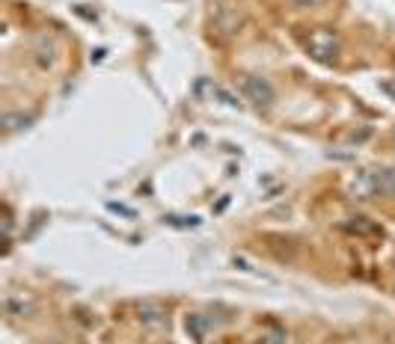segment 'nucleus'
<instances>
[{"label":"nucleus","mask_w":395,"mask_h":344,"mask_svg":"<svg viewBox=\"0 0 395 344\" xmlns=\"http://www.w3.org/2000/svg\"><path fill=\"white\" fill-rule=\"evenodd\" d=\"M140 317L152 326H167V312L161 306H155V303H146V306H140Z\"/></svg>","instance_id":"423d86ee"},{"label":"nucleus","mask_w":395,"mask_h":344,"mask_svg":"<svg viewBox=\"0 0 395 344\" xmlns=\"http://www.w3.org/2000/svg\"><path fill=\"white\" fill-rule=\"evenodd\" d=\"M300 6H315V4H321V0H297Z\"/></svg>","instance_id":"6e6552de"},{"label":"nucleus","mask_w":395,"mask_h":344,"mask_svg":"<svg viewBox=\"0 0 395 344\" xmlns=\"http://www.w3.org/2000/svg\"><path fill=\"white\" fill-rule=\"evenodd\" d=\"M345 229L351 234H360V237H377L380 234V226H377V223H372L368 217H351L345 223Z\"/></svg>","instance_id":"39448f33"},{"label":"nucleus","mask_w":395,"mask_h":344,"mask_svg":"<svg viewBox=\"0 0 395 344\" xmlns=\"http://www.w3.org/2000/svg\"><path fill=\"white\" fill-rule=\"evenodd\" d=\"M351 196L354 199H375V196L395 199V166L357 172L354 181H351Z\"/></svg>","instance_id":"f257e3e1"},{"label":"nucleus","mask_w":395,"mask_h":344,"mask_svg":"<svg viewBox=\"0 0 395 344\" xmlns=\"http://www.w3.org/2000/svg\"><path fill=\"white\" fill-rule=\"evenodd\" d=\"M6 312L15 315V317H27L33 312V300L27 294H21V291H12L6 297Z\"/></svg>","instance_id":"20e7f679"},{"label":"nucleus","mask_w":395,"mask_h":344,"mask_svg":"<svg viewBox=\"0 0 395 344\" xmlns=\"http://www.w3.org/2000/svg\"><path fill=\"white\" fill-rule=\"evenodd\" d=\"M389 140H392V145H395V131H392V134H389Z\"/></svg>","instance_id":"1a4fd4ad"},{"label":"nucleus","mask_w":395,"mask_h":344,"mask_svg":"<svg viewBox=\"0 0 395 344\" xmlns=\"http://www.w3.org/2000/svg\"><path fill=\"white\" fill-rule=\"evenodd\" d=\"M306 48H309V54L315 60H321V62H333L339 57V36L333 30H315L309 39H306Z\"/></svg>","instance_id":"f03ea898"},{"label":"nucleus","mask_w":395,"mask_h":344,"mask_svg":"<svg viewBox=\"0 0 395 344\" xmlns=\"http://www.w3.org/2000/svg\"><path fill=\"white\" fill-rule=\"evenodd\" d=\"M241 89H244V98L259 110H268L273 104V89L268 81H261V77H244Z\"/></svg>","instance_id":"7ed1b4c3"},{"label":"nucleus","mask_w":395,"mask_h":344,"mask_svg":"<svg viewBox=\"0 0 395 344\" xmlns=\"http://www.w3.org/2000/svg\"><path fill=\"white\" fill-rule=\"evenodd\" d=\"M380 89L389 92V95H395V81H384V84H380Z\"/></svg>","instance_id":"0eeeda50"}]
</instances>
